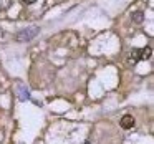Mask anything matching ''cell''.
Segmentation results:
<instances>
[{
	"instance_id": "cell-4",
	"label": "cell",
	"mask_w": 154,
	"mask_h": 144,
	"mask_svg": "<svg viewBox=\"0 0 154 144\" xmlns=\"http://www.w3.org/2000/svg\"><path fill=\"white\" fill-rule=\"evenodd\" d=\"M131 20H133L134 23H143L144 22V14L143 12H133V14H131Z\"/></svg>"
},
{
	"instance_id": "cell-6",
	"label": "cell",
	"mask_w": 154,
	"mask_h": 144,
	"mask_svg": "<svg viewBox=\"0 0 154 144\" xmlns=\"http://www.w3.org/2000/svg\"><path fill=\"white\" fill-rule=\"evenodd\" d=\"M129 58L133 61H141L139 60V50H137V48H133V50H131V53H129Z\"/></svg>"
},
{
	"instance_id": "cell-7",
	"label": "cell",
	"mask_w": 154,
	"mask_h": 144,
	"mask_svg": "<svg viewBox=\"0 0 154 144\" xmlns=\"http://www.w3.org/2000/svg\"><path fill=\"white\" fill-rule=\"evenodd\" d=\"M22 2H23V4H27V5H30V4H35L37 0H22Z\"/></svg>"
},
{
	"instance_id": "cell-2",
	"label": "cell",
	"mask_w": 154,
	"mask_h": 144,
	"mask_svg": "<svg viewBox=\"0 0 154 144\" xmlns=\"http://www.w3.org/2000/svg\"><path fill=\"white\" fill-rule=\"evenodd\" d=\"M134 124H136V121H134V118L131 116V114H124L119 121V126L123 127V129H131Z\"/></svg>"
},
{
	"instance_id": "cell-1",
	"label": "cell",
	"mask_w": 154,
	"mask_h": 144,
	"mask_svg": "<svg viewBox=\"0 0 154 144\" xmlns=\"http://www.w3.org/2000/svg\"><path fill=\"white\" fill-rule=\"evenodd\" d=\"M38 33H40V28H38V27L23 28V30H20L17 35H15V41H18V43H25V41L33 40V38L37 37Z\"/></svg>"
},
{
	"instance_id": "cell-5",
	"label": "cell",
	"mask_w": 154,
	"mask_h": 144,
	"mask_svg": "<svg viewBox=\"0 0 154 144\" xmlns=\"http://www.w3.org/2000/svg\"><path fill=\"white\" fill-rule=\"evenodd\" d=\"M18 94H20V100H22V101H27L28 98H30V94H28V91L25 93V91H23V86H22V84L18 86Z\"/></svg>"
},
{
	"instance_id": "cell-3",
	"label": "cell",
	"mask_w": 154,
	"mask_h": 144,
	"mask_svg": "<svg viewBox=\"0 0 154 144\" xmlns=\"http://www.w3.org/2000/svg\"><path fill=\"white\" fill-rule=\"evenodd\" d=\"M151 55H152L151 47H146V48H143V50H139V60H149Z\"/></svg>"
}]
</instances>
